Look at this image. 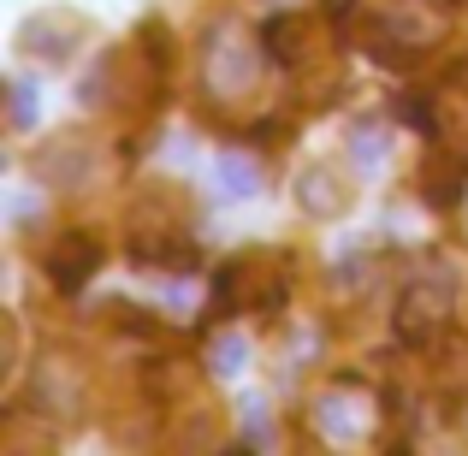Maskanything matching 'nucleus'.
<instances>
[{
    "label": "nucleus",
    "instance_id": "obj_1",
    "mask_svg": "<svg viewBox=\"0 0 468 456\" xmlns=\"http://www.w3.org/2000/svg\"><path fill=\"white\" fill-rule=\"evenodd\" d=\"M285 291H291V261L279 249H243L214 279V302L226 314H267L285 302Z\"/></svg>",
    "mask_w": 468,
    "mask_h": 456
},
{
    "label": "nucleus",
    "instance_id": "obj_12",
    "mask_svg": "<svg viewBox=\"0 0 468 456\" xmlns=\"http://www.w3.org/2000/svg\"><path fill=\"white\" fill-rule=\"evenodd\" d=\"M320 427H326V433L332 439H344V445H350V439H362V415H350V403H344V398H326V403H320Z\"/></svg>",
    "mask_w": 468,
    "mask_h": 456
},
{
    "label": "nucleus",
    "instance_id": "obj_6",
    "mask_svg": "<svg viewBox=\"0 0 468 456\" xmlns=\"http://www.w3.org/2000/svg\"><path fill=\"white\" fill-rule=\"evenodd\" d=\"M427 137L439 143L445 154H468V90L463 83H439L433 95H427Z\"/></svg>",
    "mask_w": 468,
    "mask_h": 456
},
{
    "label": "nucleus",
    "instance_id": "obj_2",
    "mask_svg": "<svg viewBox=\"0 0 468 456\" xmlns=\"http://www.w3.org/2000/svg\"><path fill=\"white\" fill-rule=\"evenodd\" d=\"M451 314H457V285H451V273H427L398 297L391 326H398V338L410 344V350H427V344L445 338Z\"/></svg>",
    "mask_w": 468,
    "mask_h": 456
},
{
    "label": "nucleus",
    "instance_id": "obj_3",
    "mask_svg": "<svg viewBox=\"0 0 468 456\" xmlns=\"http://www.w3.org/2000/svg\"><path fill=\"white\" fill-rule=\"evenodd\" d=\"M261 48H267V59H273V66L309 71V66H320V59L332 54V30L314 18V12H279V18H267Z\"/></svg>",
    "mask_w": 468,
    "mask_h": 456
},
{
    "label": "nucleus",
    "instance_id": "obj_13",
    "mask_svg": "<svg viewBox=\"0 0 468 456\" xmlns=\"http://www.w3.org/2000/svg\"><path fill=\"white\" fill-rule=\"evenodd\" d=\"M36 125V101H30V83H12V131H30Z\"/></svg>",
    "mask_w": 468,
    "mask_h": 456
},
{
    "label": "nucleus",
    "instance_id": "obj_4",
    "mask_svg": "<svg viewBox=\"0 0 468 456\" xmlns=\"http://www.w3.org/2000/svg\"><path fill=\"white\" fill-rule=\"evenodd\" d=\"M207 90L214 95H250V83H255V48L250 42H238L231 30H214L207 36Z\"/></svg>",
    "mask_w": 468,
    "mask_h": 456
},
{
    "label": "nucleus",
    "instance_id": "obj_11",
    "mask_svg": "<svg viewBox=\"0 0 468 456\" xmlns=\"http://www.w3.org/2000/svg\"><path fill=\"white\" fill-rule=\"evenodd\" d=\"M243 362H250V344L238 338V332H219L214 344H207V367H214L219 379H231V374H243Z\"/></svg>",
    "mask_w": 468,
    "mask_h": 456
},
{
    "label": "nucleus",
    "instance_id": "obj_10",
    "mask_svg": "<svg viewBox=\"0 0 468 456\" xmlns=\"http://www.w3.org/2000/svg\"><path fill=\"white\" fill-rule=\"evenodd\" d=\"M219 190L226 196H255L261 190V166L250 154H219Z\"/></svg>",
    "mask_w": 468,
    "mask_h": 456
},
{
    "label": "nucleus",
    "instance_id": "obj_14",
    "mask_svg": "<svg viewBox=\"0 0 468 456\" xmlns=\"http://www.w3.org/2000/svg\"><path fill=\"white\" fill-rule=\"evenodd\" d=\"M356 160H362V166L367 160H386V131H374V125L356 131Z\"/></svg>",
    "mask_w": 468,
    "mask_h": 456
},
{
    "label": "nucleus",
    "instance_id": "obj_8",
    "mask_svg": "<svg viewBox=\"0 0 468 456\" xmlns=\"http://www.w3.org/2000/svg\"><path fill=\"white\" fill-rule=\"evenodd\" d=\"M297 202L309 207L314 219H338V214H350V202H356V178L338 172V166H309L297 178Z\"/></svg>",
    "mask_w": 468,
    "mask_h": 456
},
{
    "label": "nucleus",
    "instance_id": "obj_7",
    "mask_svg": "<svg viewBox=\"0 0 468 456\" xmlns=\"http://www.w3.org/2000/svg\"><path fill=\"white\" fill-rule=\"evenodd\" d=\"M95 267H101V243H95L90 231H66V238L48 249V279H54L59 291H83L95 279Z\"/></svg>",
    "mask_w": 468,
    "mask_h": 456
},
{
    "label": "nucleus",
    "instance_id": "obj_5",
    "mask_svg": "<svg viewBox=\"0 0 468 456\" xmlns=\"http://www.w3.org/2000/svg\"><path fill=\"white\" fill-rule=\"evenodd\" d=\"M78 42H83V12H71V6L30 12V18H24V30H18V48L30 59H66Z\"/></svg>",
    "mask_w": 468,
    "mask_h": 456
},
{
    "label": "nucleus",
    "instance_id": "obj_9",
    "mask_svg": "<svg viewBox=\"0 0 468 456\" xmlns=\"http://www.w3.org/2000/svg\"><path fill=\"white\" fill-rule=\"evenodd\" d=\"M131 255H137L143 267H160V273H178V267L196 261V249L184 238H166V231H137L131 238Z\"/></svg>",
    "mask_w": 468,
    "mask_h": 456
}]
</instances>
